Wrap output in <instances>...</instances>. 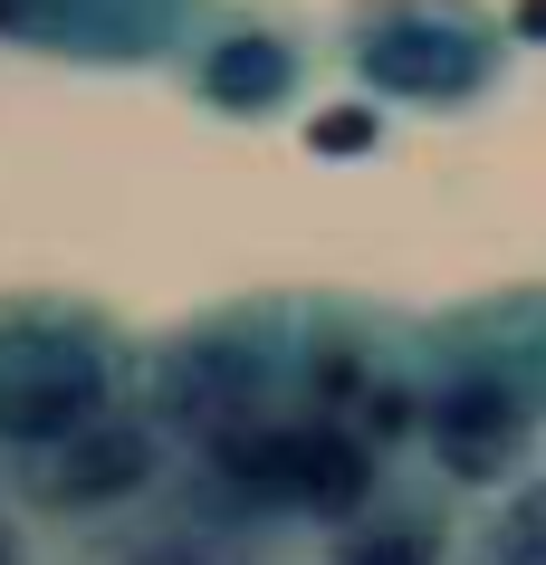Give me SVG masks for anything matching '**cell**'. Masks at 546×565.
Wrapping results in <instances>:
<instances>
[{
  "instance_id": "2",
  "label": "cell",
  "mask_w": 546,
  "mask_h": 565,
  "mask_svg": "<svg viewBox=\"0 0 546 565\" xmlns=\"http://www.w3.org/2000/svg\"><path fill=\"white\" fill-rule=\"evenodd\" d=\"M335 58L384 106L470 116V106H489V96L508 87L517 49L480 0H355L345 30H335Z\"/></svg>"
},
{
  "instance_id": "8",
  "label": "cell",
  "mask_w": 546,
  "mask_h": 565,
  "mask_svg": "<svg viewBox=\"0 0 546 565\" xmlns=\"http://www.w3.org/2000/svg\"><path fill=\"white\" fill-rule=\"evenodd\" d=\"M460 565H546V470L480 508V527L460 536Z\"/></svg>"
},
{
  "instance_id": "3",
  "label": "cell",
  "mask_w": 546,
  "mask_h": 565,
  "mask_svg": "<svg viewBox=\"0 0 546 565\" xmlns=\"http://www.w3.org/2000/svg\"><path fill=\"white\" fill-rule=\"evenodd\" d=\"M116 403H125L116 393V355L96 345V327L49 317V307L0 317V450L49 460V450L77 441L87 422H106Z\"/></svg>"
},
{
  "instance_id": "7",
  "label": "cell",
  "mask_w": 546,
  "mask_h": 565,
  "mask_svg": "<svg viewBox=\"0 0 546 565\" xmlns=\"http://www.w3.org/2000/svg\"><path fill=\"white\" fill-rule=\"evenodd\" d=\"M317 565H460V536H451V518H441L431 499H413V489L394 479L355 527L326 536V556H317Z\"/></svg>"
},
{
  "instance_id": "9",
  "label": "cell",
  "mask_w": 546,
  "mask_h": 565,
  "mask_svg": "<svg viewBox=\"0 0 546 565\" xmlns=\"http://www.w3.org/2000/svg\"><path fill=\"white\" fill-rule=\"evenodd\" d=\"M116 565H231L212 536H144V546H125Z\"/></svg>"
},
{
  "instance_id": "1",
  "label": "cell",
  "mask_w": 546,
  "mask_h": 565,
  "mask_svg": "<svg viewBox=\"0 0 546 565\" xmlns=\"http://www.w3.org/2000/svg\"><path fill=\"white\" fill-rule=\"evenodd\" d=\"M413 384H422V460L451 499H508L517 479L546 470V288L441 307L413 327Z\"/></svg>"
},
{
  "instance_id": "5",
  "label": "cell",
  "mask_w": 546,
  "mask_h": 565,
  "mask_svg": "<svg viewBox=\"0 0 546 565\" xmlns=\"http://www.w3.org/2000/svg\"><path fill=\"white\" fill-rule=\"evenodd\" d=\"M192 0H0V39L49 58H163Z\"/></svg>"
},
{
  "instance_id": "10",
  "label": "cell",
  "mask_w": 546,
  "mask_h": 565,
  "mask_svg": "<svg viewBox=\"0 0 546 565\" xmlns=\"http://www.w3.org/2000/svg\"><path fill=\"white\" fill-rule=\"evenodd\" d=\"M0 565H30V556H20V536H10V518H0Z\"/></svg>"
},
{
  "instance_id": "6",
  "label": "cell",
  "mask_w": 546,
  "mask_h": 565,
  "mask_svg": "<svg viewBox=\"0 0 546 565\" xmlns=\"http://www.w3.org/2000/svg\"><path fill=\"white\" fill-rule=\"evenodd\" d=\"M307 87V39L278 30V20H221L202 49H192V96L212 116H240V125H269L288 116Z\"/></svg>"
},
{
  "instance_id": "4",
  "label": "cell",
  "mask_w": 546,
  "mask_h": 565,
  "mask_svg": "<svg viewBox=\"0 0 546 565\" xmlns=\"http://www.w3.org/2000/svg\"><path fill=\"white\" fill-rule=\"evenodd\" d=\"M163 460H173V441L153 431L144 403H116L106 422H87L77 441H58L49 460H30V489L49 518H106V508H135L163 479Z\"/></svg>"
}]
</instances>
